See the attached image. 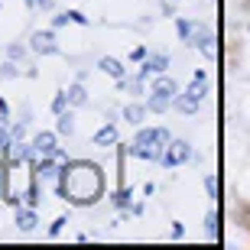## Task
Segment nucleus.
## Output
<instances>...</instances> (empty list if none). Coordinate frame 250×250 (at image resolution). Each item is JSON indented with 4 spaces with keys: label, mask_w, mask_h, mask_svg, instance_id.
<instances>
[{
    "label": "nucleus",
    "mask_w": 250,
    "mask_h": 250,
    "mask_svg": "<svg viewBox=\"0 0 250 250\" xmlns=\"http://www.w3.org/2000/svg\"><path fill=\"white\" fill-rule=\"evenodd\" d=\"M59 192L72 205H94L104 195V172L94 163H65L62 176H59Z\"/></svg>",
    "instance_id": "obj_1"
},
{
    "label": "nucleus",
    "mask_w": 250,
    "mask_h": 250,
    "mask_svg": "<svg viewBox=\"0 0 250 250\" xmlns=\"http://www.w3.org/2000/svg\"><path fill=\"white\" fill-rule=\"evenodd\" d=\"M169 130L163 127H149V130H140L137 140H133V146H130V153L140 159H159L163 156V146L169 143Z\"/></svg>",
    "instance_id": "obj_2"
},
{
    "label": "nucleus",
    "mask_w": 250,
    "mask_h": 250,
    "mask_svg": "<svg viewBox=\"0 0 250 250\" xmlns=\"http://www.w3.org/2000/svg\"><path fill=\"white\" fill-rule=\"evenodd\" d=\"M176 94H179V84L163 75V78H156V84H153V98L146 101V107H149V111H156V114H163L169 104L176 101Z\"/></svg>",
    "instance_id": "obj_3"
},
{
    "label": "nucleus",
    "mask_w": 250,
    "mask_h": 250,
    "mask_svg": "<svg viewBox=\"0 0 250 250\" xmlns=\"http://www.w3.org/2000/svg\"><path fill=\"white\" fill-rule=\"evenodd\" d=\"M192 156V146H188L186 140H169L166 146H163V163H166V166H182V163H186V159Z\"/></svg>",
    "instance_id": "obj_4"
},
{
    "label": "nucleus",
    "mask_w": 250,
    "mask_h": 250,
    "mask_svg": "<svg viewBox=\"0 0 250 250\" xmlns=\"http://www.w3.org/2000/svg\"><path fill=\"white\" fill-rule=\"evenodd\" d=\"M202 98H205V91H202V82L195 78L192 82V88H188L182 98H176V107L179 111H186V114H195L198 111V104H202Z\"/></svg>",
    "instance_id": "obj_5"
},
{
    "label": "nucleus",
    "mask_w": 250,
    "mask_h": 250,
    "mask_svg": "<svg viewBox=\"0 0 250 250\" xmlns=\"http://www.w3.org/2000/svg\"><path fill=\"white\" fill-rule=\"evenodd\" d=\"M33 49H36V52H42V56H52V52H59L56 36H52V33H36V36H33Z\"/></svg>",
    "instance_id": "obj_6"
},
{
    "label": "nucleus",
    "mask_w": 250,
    "mask_h": 250,
    "mask_svg": "<svg viewBox=\"0 0 250 250\" xmlns=\"http://www.w3.org/2000/svg\"><path fill=\"white\" fill-rule=\"evenodd\" d=\"M33 149H36L39 156H52V153H56V133H39L36 140H33Z\"/></svg>",
    "instance_id": "obj_7"
},
{
    "label": "nucleus",
    "mask_w": 250,
    "mask_h": 250,
    "mask_svg": "<svg viewBox=\"0 0 250 250\" xmlns=\"http://www.w3.org/2000/svg\"><path fill=\"white\" fill-rule=\"evenodd\" d=\"M169 68V59L166 56H146V62H143V68H140V75L146 78V72H153V75H163Z\"/></svg>",
    "instance_id": "obj_8"
},
{
    "label": "nucleus",
    "mask_w": 250,
    "mask_h": 250,
    "mask_svg": "<svg viewBox=\"0 0 250 250\" xmlns=\"http://www.w3.org/2000/svg\"><path fill=\"white\" fill-rule=\"evenodd\" d=\"M114 143H117V127L114 124H107L94 133V146H114Z\"/></svg>",
    "instance_id": "obj_9"
},
{
    "label": "nucleus",
    "mask_w": 250,
    "mask_h": 250,
    "mask_svg": "<svg viewBox=\"0 0 250 250\" xmlns=\"http://www.w3.org/2000/svg\"><path fill=\"white\" fill-rule=\"evenodd\" d=\"M17 228L20 231H33L36 228V214L29 211V208H20L17 205Z\"/></svg>",
    "instance_id": "obj_10"
},
{
    "label": "nucleus",
    "mask_w": 250,
    "mask_h": 250,
    "mask_svg": "<svg viewBox=\"0 0 250 250\" xmlns=\"http://www.w3.org/2000/svg\"><path fill=\"white\" fill-rule=\"evenodd\" d=\"M101 72H107V75H111V78H117V82H121V78H124V65L117 62V59L104 56V59H101Z\"/></svg>",
    "instance_id": "obj_11"
},
{
    "label": "nucleus",
    "mask_w": 250,
    "mask_h": 250,
    "mask_svg": "<svg viewBox=\"0 0 250 250\" xmlns=\"http://www.w3.org/2000/svg\"><path fill=\"white\" fill-rule=\"evenodd\" d=\"M56 130H59V133H65V137H72V133H75V117H72V114H59V124H56Z\"/></svg>",
    "instance_id": "obj_12"
},
{
    "label": "nucleus",
    "mask_w": 250,
    "mask_h": 250,
    "mask_svg": "<svg viewBox=\"0 0 250 250\" xmlns=\"http://www.w3.org/2000/svg\"><path fill=\"white\" fill-rule=\"evenodd\" d=\"M124 117H127L130 124H143V117H146V107H140V104H130V107H124Z\"/></svg>",
    "instance_id": "obj_13"
},
{
    "label": "nucleus",
    "mask_w": 250,
    "mask_h": 250,
    "mask_svg": "<svg viewBox=\"0 0 250 250\" xmlns=\"http://www.w3.org/2000/svg\"><path fill=\"white\" fill-rule=\"evenodd\" d=\"M65 94H68V104H84V101H88V94H84L82 84H72Z\"/></svg>",
    "instance_id": "obj_14"
},
{
    "label": "nucleus",
    "mask_w": 250,
    "mask_h": 250,
    "mask_svg": "<svg viewBox=\"0 0 250 250\" xmlns=\"http://www.w3.org/2000/svg\"><path fill=\"white\" fill-rule=\"evenodd\" d=\"M65 104H68V94H65V91H59V94H56V101H52V111H56V114H62V111H65Z\"/></svg>",
    "instance_id": "obj_15"
},
{
    "label": "nucleus",
    "mask_w": 250,
    "mask_h": 250,
    "mask_svg": "<svg viewBox=\"0 0 250 250\" xmlns=\"http://www.w3.org/2000/svg\"><path fill=\"white\" fill-rule=\"evenodd\" d=\"M114 205H117V208H127V205H130V188H127V186H124L121 192H117V198H114Z\"/></svg>",
    "instance_id": "obj_16"
},
{
    "label": "nucleus",
    "mask_w": 250,
    "mask_h": 250,
    "mask_svg": "<svg viewBox=\"0 0 250 250\" xmlns=\"http://www.w3.org/2000/svg\"><path fill=\"white\" fill-rule=\"evenodd\" d=\"M62 228H65V218H56V221L49 224V237H56V234H62Z\"/></svg>",
    "instance_id": "obj_17"
},
{
    "label": "nucleus",
    "mask_w": 250,
    "mask_h": 250,
    "mask_svg": "<svg viewBox=\"0 0 250 250\" xmlns=\"http://www.w3.org/2000/svg\"><path fill=\"white\" fill-rule=\"evenodd\" d=\"M68 17H72V23H78V26H88V17L78 13V10H68Z\"/></svg>",
    "instance_id": "obj_18"
},
{
    "label": "nucleus",
    "mask_w": 250,
    "mask_h": 250,
    "mask_svg": "<svg viewBox=\"0 0 250 250\" xmlns=\"http://www.w3.org/2000/svg\"><path fill=\"white\" fill-rule=\"evenodd\" d=\"M192 23H188V20H179V33H182V36H186V39H192Z\"/></svg>",
    "instance_id": "obj_19"
},
{
    "label": "nucleus",
    "mask_w": 250,
    "mask_h": 250,
    "mask_svg": "<svg viewBox=\"0 0 250 250\" xmlns=\"http://www.w3.org/2000/svg\"><path fill=\"white\" fill-rule=\"evenodd\" d=\"M23 133H26L23 124H13V127H10V137H13V140H23Z\"/></svg>",
    "instance_id": "obj_20"
},
{
    "label": "nucleus",
    "mask_w": 250,
    "mask_h": 250,
    "mask_svg": "<svg viewBox=\"0 0 250 250\" xmlns=\"http://www.w3.org/2000/svg\"><path fill=\"white\" fill-rule=\"evenodd\" d=\"M65 23H72V17H68V10H65V13H59V17L52 20V26H65Z\"/></svg>",
    "instance_id": "obj_21"
},
{
    "label": "nucleus",
    "mask_w": 250,
    "mask_h": 250,
    "mask_svg": "<svg viewBox=\"0 0 250 250\" xmlns=\"http://www.w3.org/2000/svg\"><path fill=\"white\" fill-rule=\"evenodd\" d=\"M17 75V65H13V59H10L7 65H3V78H13Z\"/></svg>",
    "instance_id": "obj_22"
},
{
    "label": "nucleus",
    "mask_w": 250,
    "mask_h": 250,
    "mask_svg": "<svg viewBox=\"0 0 250 250\" xmlns=\"http://www.w3.org/2000/svg\"><path fill=\"white\" fill-rule=\"evenodd\" d=\"M7 56H10V59H23V46H10Z\"/></svg>",
    "instance_id": "obj_23"
},
{
    "label": "nucleus",
    "mask_w": 250,
    "mask_h": 250,
    "mask_svg": "<svg viewBox=\"0 0 250 250\" xmlns=\"http://www.w3.org/2000/svg\"><path fill=\"white\" fill-rule=\"evenodd\" d=\"M130 59H137V62H140V59H146V49H143V46H137L133 52H130Z\"/></svg>",
    "instance_id": "obj_24"
},
{
    "label": "nucleus",
    "mask_w": 250,
    "mask_h": 250,
    "mask_svg": "<svg viewBox=\"0 0 250 250\" xmlns=\"http://www.w3.org/2000/svg\"><path fill=\"white\" fill-rule=\"evenodd\" d=\"M214 221H218V218H214V214H208V234H211V237H218V228H214Z\"/></svg>",
    "instance_id": "obj_25"
},
{
    "label": "nucleus",
    "mask_w": 250,
    "mask_h": 250,
    "mask_svg": "<svg viewBox=\"0 0 250 250\" xmlns=\"http://www.w3.org/2000/svg\"><path fill=\"white\" fill-rule=\"evenodd\" d=\"M205 186H208V192H211V195H214V192H218V182H214V179H211V176L205 179Z\"/></svg>",
    "instance_id": "obj_26"
},
{
    "label": "nucleus",
    "mask_w": 250,
    "mask_h": 250,
    "mask_svg": "<svg viewBox=\"0 0 250 250\" xmlns=\"http://www.w3.org/2000/svg\"><path fill=\"white\" fill-rule=\"evenodd\" d=\"M0 121H7V101H0Z\"/></svg>",
    "instance_id": "obj_27"
},
{
    "label": "nucleus",
    "mask_w": 250,
    "mask_h": 250,
    "mask_svg": "<svg viewBox=\"0 0 250 250\" xmlns=\"http://www.w3.org/2000/svg\"><path fill=\"white\" fill-rule=\"evenodd\" d=\"M7 146V133H3V130H0V149Z\"/></svg>",
    "instance_id": "obj_28"
}]
</instances>
